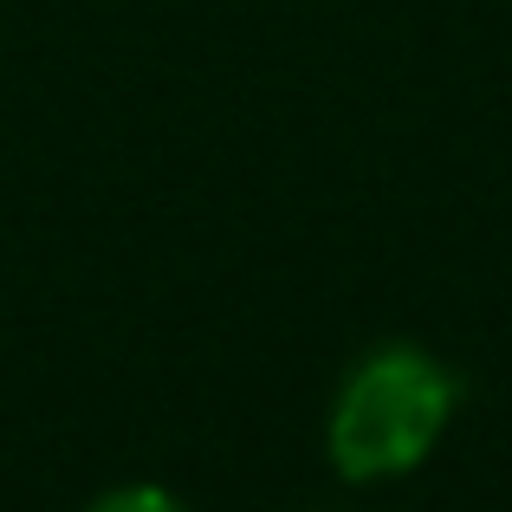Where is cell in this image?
I'll return each mask as SVG.
<instances>
[{
	"instance_id": "obj_1",
	"label": "cell",
	"mask_w": 512,
	"mask_h": 512,
	"mask_svg": "<svg viewBox=\"0 0 512 512\" xmlns=\"http://www.w3.org/2000/svg\"><path fill=\"white\" fill-rule=\"evenodd\" d=\"M461 383L422 350H376L350 370L338 409H331V467L344 480H389L409 474L428 448L441 441Z\"/></svg>"
},
{
	"instance_id": "obj_2",
	"label": "cell",
	"mask_w": 512,
	"mask_h": 512,
	"mask_svg": "<svg viewBox=\"0 0 512 512\" xmlns=\"http://www.w3.org/2000/svg\"><path fill=\"white\" fill-rule=\"evenodd\" d=\"M91 512H188V506H175L163 487H117L104 500H91Z\"/></svg>"
}]
</instances>
